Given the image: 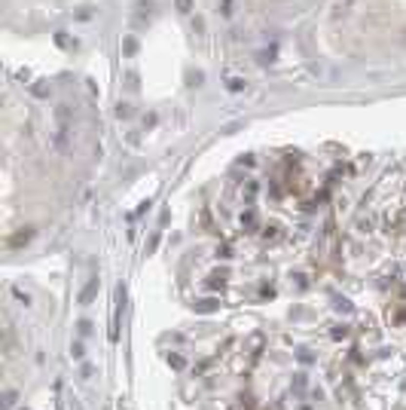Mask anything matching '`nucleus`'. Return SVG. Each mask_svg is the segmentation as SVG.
I'll return each mask as SVG.
<instances>
[{
	"label": "nucleus",
	"mask_w": 406,
	"mask_h": 410,
	"mask_svg": "<svg viewBox=\"0 0 406 410\" xmlns=\"http://www.w3.org/2000/svg\"><path fill=\"white\" fill-rule=\"evenodd\" d=\"M333 337H336V340H339V337H348V328H345V325H336V328H333Z\"/></svg>",
	"instance_id": "obj_9"
},
{
	"label": "nucleus",
	"mask_w": 406,
	"mask_h": 410,
	"mask_svg": "<svg viewBox=\"0 0 406 410\" xmlns=\"http://www.w3.org/2000/svg\"><path fill=\"white\" fill-rule=\"evenodd\" d=\"M174 6H177L180 13H190V9H193V0H174Z\"/></svg>",
	"instance_id": "obj_6"
},
{
	"label": "nucleus",
	"mask_w": 406,
	"mask_h": 410,
	"mask_svg": "<svg viewBox=\"0 0 406 410\" xmlns=\"http://www.w3.org/2000/svg\"><path fill=\"white\" fill-rule=\"evenodd\" d=\"M31 239H34V230L25 226V230H19L16 236H9V248H21V245H28Z\"/></svg>",
	"instance_id": "obj_1"
},
{
	"label": "nucleus",
	"mask_w": 406,
	"mask_h": 410,
	"mask_svg": "<svg viewBox=\"0 0 406 410\" xmlns=\"http://www.w3.org/2000/svg\"><path fill=\"white\" fill-rule=\"evenodd\" d=\"M116 117H119V120H129V117H132V107H129V104H119V107H116Z\"/></svg>",
	"instance_id": "obj_5"
},
{
	"label": "nucleus",
	"mask_w": 406,
	"mask_h": 410,
	"mask_svg": "<svg viewBox=\"0 0 406 410\" xmlns=\"http://www.w3.org/2000/svg\"><path fill=\"white\" fill-rule=\"evenodd\" d=\"M241 226H245L248 233H253V230H257V214H253V211H245V214H241Z\"/></svg>",
	"instance_id": "obj_3"
},
{
	"label": "nucleus",
	"mask_w": 406,
	"mask_h": 410,
	"mask_svg": "<svg viewBox=\"0 0 406 410\" xmlns=\"http://www.w3.org/2000/svg\"><path fill=\"white\" fill-rule=\"evenodd\" d=\"M226 89L229 92H241V89H245V80H238V77H232L229 83H226Z\"/></svg>",
	"instance_id": "obj_4"
},
{
	"label": "nucleus",
	"mask_w": 406,
	"mask_h": 410,
	"mask_svg": "<svg viewBox=\"0 0 406 410\" xmlns=\"http://www.w3.org/2000/svg\"><path fill=\"white\" fill-rule=\"evenodd\" d=\"M220 6H223V16H229V13H232V9H229V6H232V0H223Z\"/></svg>",
	"instance_id": "obj_15"
},
{
	"label": "nucleus",
	"mask_w": 406,
	"mask_h": 410,
	"mask_svg": "<svg viewBox=\"0 0 406 410\" xmlns=\"http://www.w3.org/2000/svg\"><path fill=\"white\" fill-rule=\"evenodd\" d=\"M403 43H406V31H403Z\"/></svg>",
	"instance_id": "obj_16"
},
{
	"label": "nucleus",
	"mask_w": 406,
	"mask_h": 410,
	"mask_svg": "<svg viewBox=\"0 0 406 410\" xmlns=\"http://www.w3.org/2000/svg\"><path fill=\"white\" fill-rule=\"evenodd\" d=\"M95 294H98V279H89V282H86V288L79 291V303H83V306L92 303V297H95Z\"/></svg>",
	"instance_id": "obj_2"
},
{
	"label": "nucleus",
	"mask_w": 406,
	"mask_h": 410,
	"mask_svg": "<svg viewBox=\"0 0 406 410\" xmlns=\"http://www.w3.org/2000/svg\"><path fill=\"white\" fill-rule=\"evenodd\" d=\"M16 404V392H6V401H3V407H13Z\"/></svg>",
	"instance_id": "obj_14"
},
{
	"label": "nucleus",
	"mask_w": 406,
	"mask_h": 410,
	"mask_svg": "<svg viewBox=\"0 0 406 410\" xmlns=\"http://www.w3.org/2000/svg\"><path fill=\"white\" fill-rule=\"evenodd\" d=\"M71 355H74L77 361H79V358H83V343H79V340H77V343L71 346Z\"/></svg>",
	"instance_id": "obj_8"
},
{
	"label": "nucleus",
	"mask_w": 406,
	"mask_h": 410,
	"mask_svg": "<svg viewBox=\"0 0 406 410\" xmlns=\"http://www.w3.org/2000/svg\"><path fill=\"white\" fill-rule=\"evenodd\" d=\"M217 257H223V260H229V257H232V251H229V245H220V248H217Z\"/></svg>",
	"instance_id": "obj_10"
},
{
	"label": "nucleus",
	"mask_w": 406,
	"mask_h": 410,
	"mask_svg": "<svg viewBox=\"0 0 406 410\" xmlns=\"http://www.w3.org/2000/svg\"><path fill=\"white\" fill-rule=\"evenodd\" d=\"M135 49H137V43H135V40H125V52L135 55Z\"/></svg>",
	"instance_id": "obj_13"
},
{
	"label": "nucleus",
	"mask_w": 406,
	"mask_h": 410,
	"mask_svg": "<svg viewBox=\"0 0 406 410\" xmlns=\"http://www.w3.org/2000/svg\"><path fill=\"white\" fill-rule=\"evenodd\" d=\"M92 331V322H79V337H89Z\"/></svg>",
	"instance_id": "obj_12"
},
{
	"label": "nucleus",
	"mask_w": 406,
	"mask_h": 410,
	"mask_svg": "<svg viewBox=\"0 0 406 410\" xmlns=\"http://www.w3.org/2000/svg\"><path fill=\"white\" fill-rule=\"evenodd\" d=\"M13 294H16V300H21V303H31V297H28V294L21 291V288H13Z\"/></svg>",
	"instance_id": "obj_11"
},
{
	"label": "nucleus",
	"mask_w": 406,
	"mask_h": 410,
	"mask_svg": "<svg viewBox=\"0 0 406 410\" xmlns=\"http://www.w3.org/2000/svg\"><path fill=\"white\" fill-rule=\"evenodd\" d=\"M199 309H202V312H211V309H217V300H202V303H199Z\"/></svg>",
	"instance_id": "obj_7"
}]
</instances>
